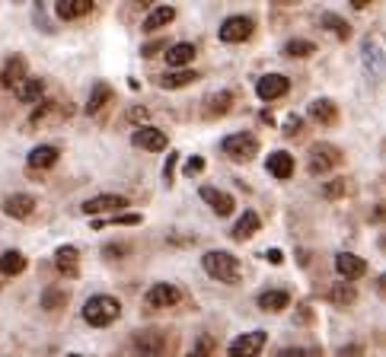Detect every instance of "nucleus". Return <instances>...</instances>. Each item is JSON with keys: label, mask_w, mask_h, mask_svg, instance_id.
Returning a JSON list of instances; mask_svg holds the SVG:
<instances>
[{"label": "nucleus", "mask_w": 386, "mask_h": 357, "mask_svg": "<svg viewBox=\"0 0 386 357\" xmlns=\"http://www.w3.org/2000/svg\"><path fill=\"white\" fill-rule=\"evenodd\" d=\"M198 80L195 70H173V74H163L160 77V86L163 89H179V86H188V83Z\"/></svg>", "instance_id": "7c9ffc66"}, {"label": "nucleus", "mask_w": 386, "mask_h": 357, "mask_svg": "<svg viewBox=\"0 0 386 357\" xmlns=\"http://www.w3.org/2000/svg\"><path fill=\"white\" fill-rule=\"evenodd\" d=\"M265 259H269L271 265H281V261H284V252H281V249H269V252H265Z\"/></svg>", "instance_id": "a18cd8bd"}, {"label": "nucleus", "mask_w": 386, "mask_h": 357, "mask_svg": "<svg viewBox=\"0 0 386 357\" xmlns=\"http://www.w3.org/2000/svg\"><path fill=\"white\" fill-rule=\"evenodd\" d=\"M201 201H205V205H211V211H214V214H221V217L233 214V207H236L233 195L221 192V188H214V186H205V188H201Z\"/></svg>", "instance_id": "ddd939ff"}, {"label": "nucleus", "mask_w": 386, "mask_h": 357, "mask_svg": "<svg viewBox=\"0 0 386 357\" xmlns=\"http://www.w3.org/2000/svg\"><path fill=\"white\" fill-rule=\"evenodd\" d=\"M118 316H122V303L109 294H96L83 303V319H86L93 329H105V325H112Z\"/></svg>", "instance_id": "f03ea898"}, {"label": "nucleus", "mask_w": 386, "mask_h": 357, "mask_svg": "<svg viewBox=\"0 0 386 357\" xmlns=\"http://www.w3.org/2000/svg\"><path fill=\"white\" fill-rule=\"evenodd\" d=\"M319 26L329 29V32L335 35V39H342V41L352 39V26H348V22L342 20L338 13H323V16H319Z\"/></svg>", "instance_id": "cd10ccee"}, {"label": "nucleus", "mask_w": 386, "mask_h": 357, "mask_svg": "<svg viewBox=\"0 0 386 357\" xmlns=\"http://www.w3.org/2000/svg\"><path fill=\"white\" fill-rule=\"evenodd\" d=\"M307 115L313 118V122H319V124H335L338 122V105L332 103V99H313L310 105H307Z\"/></svg>", "instance_id": "2eb2a0df"}, {"label": "nucleus", "mask_w": 386, "mask_h": 357, "mask_svg": "<svg viewBox=\"0 0 386 357\" xmlns=\"http://www.w3.org/2000/svg\"><path fill=\"white\" fill-rule=\"evenodd\" d=\"M338 357H364V344H345L338 351Z\"/></svg>", "instance_id": "37998d69"}, {"label": "nucleus", "mask_w": 386, "mask_h": 357, "mask_svg": "<svg viewBox=\"0 0 386 357\" xmlns=\"http://www.w3.org/2000/svg\"><path fill=\"white\" fill-rule=\"evenodd\" d=\"M265 169L284 182V178L294 176V157H290L288 150H275V153H269V160H265Z\"/></svg>", "instance_id": "f3484780"}, {"label": "nucleus", "mask_w": 386, "mask_h": 357, "mask_svg": "<svg viewBox=\"0 0 386 357\" xmlns=\"http://www.w3.org/2000/svg\"><path fill=\"white\" fill-rule=\"evenodd\" d=\"M195 61V45L192 41H176L173 48H166V64L173 70H186Z\"/></svg>", "instance_id": "dca6fc26"}, {"label": "nucleus", "mask_w": 386, "mask_h": 357, "mask_svg": "<svg viewBox=\"0 0 386 357\" xmlns=\"http://www.w3.org/2000/svg\"><path fill=\"white\" fill-rule=\"evenodd\" d=\"M176 160H179V153H169V157H166V166H163V178H166V182H173V169H176Z\"/></svg>", "instance_id": "c03bdc74"}, {"label": "nucleus", "mask_w": 386, "mask_h": 357, "mask_svg": "<svg viewBox=\"0 0 386 357\" xmlns=\"http://www.w3.org/2000/svg\"><path fill=\"white\" fill-rule=\"evenodd\" d=\"M214 351H217L214 335H198L192 344V351H188V357H214Z\"/></svg>", "instance_id": "72a5a7b5"}, {"label": "nucleus", "mask_w": 386, "mask_h": 357, "mask_svg": "<svg viewBox=\"0 0 386 357\" xmlns=\"http://www.w3.org/2000/svg\"><path fill=\"white\" fill-rule=\"evenodd\" d=\"M377 290H380V294H386V275H383V278H380V284H377Z\"/></svg>", "instance_id": "09e8293b"}, {"label": "nucleus", "mask_w": 386, "mask_h": 357, "mask_svg": "<svg viewBox=\"0 0 386 357\" xmlns=\"http://www.w3.org/2000/svg\"><path fill=\"white\" fill-rule=\"evenodd\" d=\"M259 227H262V220H259V214L255 211H243V217L236 220V227H233V240H249V236L259 233Z\"/></svg>", "instance_id": "4be33fe9"}, {"label": "nucleus", "mask_w": 386, "mask_h": 357, "mask_svg": "<svg viewBox=\"0 0 386 357\" xmlns=\"http://www.w3.org/2000/svg\"><path fill=\"white\" fill-rule=\"evenodd\" d=\"M173 20H176V10H173V7H153L141 26H144V32H157V29L169 26Z\"/></svg>", "instance_id": "b1692460"}, {"label": "nucleus", "mask_w": 386, "mask_h": 357, "mask_svg": "<svg viewBox=\"0 0 386 357\" xmlns=\"http://www.w3.org/2000/svg\"><path fill=\"white\" fill-rule=\"evenodd\" d=\"M105 223H118V227H138L141 223V214H112L109 220H96L93 227H105Z\"/></svg>", "instance_id": "f704fd0d"}, {"label": "nucleus", "mask_w": 386, "mask_h": 357, "mask_svg": "<svg viewBox=\"0 0 386 357\" xmlns=\"http://www.w3.org/2000/svg\"><path fill=\"white\" fill-rule=\"evenodd\" d=\"M64 306H67V290L64 287H45L41 290V309L55 313V309H64Z\"/></svg>", "instance_id": "c756f323"}, {"label": "nucleus", "mask_w": 386, "mask_h": 357, "mask_svg": "<svg viewBox=\"0 0 386 357\" xmlns=\"http://www.w3.org/2000/svg\"><path fill=\"white\" fill-rule=\"evenodd\" d=\"M41 93H45V80H39V77H26V80L16 86V99H20V103H39Z\"/></svg>", "instance_id": "393cba45"}, {"label": "nucleus", "mask_w": 386, "mask_h": 357, "mask_svg": "<svg viewBox=\"0 0 386 357\" xmlns=\"http://www.w3.org/2000/svg\"><path fill=\"white\" fill-rule=\"evenodd\" d=\"M103 255L105 259H122V255H128V246H122V242H109V246H103Z\"/></svg>", "instance_id": "ea45409f"}, {"label": "nucleus", "mask_w": 386, "mask_h": 357, "mask_svg": "<svg viewBox=\"0 0 386 357\" xmlns=\"http://www.w3.org/2000/svg\"><path fill=\"white\" fill-rule=\"evenodd\" d=\"M160 51H166V41H150V45L141 48V55H144V58H157Z\"/></svg>", "instance_id": "79ce46f5"}, {"label": "nucleus", "mask_w": 386, "mask_h": 357, "mask_svg": "<svg viewBox=\"0 0 386 357\" xmlns=\"http://www.w3.org/2000/svg\"><path fill=\"white\" fill-rule=\"evenodd\" d=\"M131 144L134 147H144V150L160 153V150H166V131L153 128V124H141V128L131 134Z\"/></svg>", "instance_id": "9b49d317"}, {"label": "nucleus", "mask_w": 386, "mask_h": 357, "mask_svg": "<svg viewBox=\"0 0 386 357\" xmlns=\"http://www.w3.org/2000/svg\"><path fill=\"white\" fill-rule=\"evenodd\" d=\"M22 80H26V61H22L20 55L7 58V64H4V70H0V86L16 89Z\"/></svg>", "instance_id": "4468645a"}, {"label": "nucleus", "mask_w": 386, "mask_h": 357, "mask_svg": "<svg viewBox=\"0 0 386 357\" xmlns=\"http://www.w3.org/2000/svg\"><path fill=\"white\" fill-rule=\"evenodd\" d=\"M364 61H367V67H371V61H373V70H383V61H380V51L373 48L371 41H364Z\"/></svg>", "instance_id": "4c0bfd02"}, {"label": "nucleus", "mask_w": 386, "mask_h": 357, "mask_svg": "<svg viewBox=\"0 0 386 357\" xmlns=\"http://www.w3.org/2000/svg\"><path fill=\"white\" fill-rule=\"evenodd\" d=\"M284 55L288 58H310V55H316V45L307 41V39H290L288 45H284Z\"/></svg>", "instance_id": "473e14b6"}, {"label": "nucleus", "mask_w": 386, "mask_h": 357, "mask_svg": "<svg viewBox=\"0 0 386 357\" xmlns=\"http://www.w3.org/2000/svg\"><path fill=\"white\" fill-rule=\"evenodd\" d=\"M58 147H51V144H41V147H32L29 150V169H49V166H55L58 163Z\"/></svg>", "instance_id": "aec40b11"}, {"label": "nucleus", "mask_w": 386, "mask_h": 357, "mask_svg": "<svg viewBox=\"0 0 386 357\" xmlns=\"http://www.w3.org/2000/svg\"><path fill=\"white\" fill-rule=\"evenodd\" d=\"M300 131H304V118H300V115H288V118H284V134H288V138H297Z\"/></svg>", "instance_id": "e433bc0d"}, {"label": "nucleus", "mask_w": 386, "mask_h": 357, "mask_svg": "<svg viewBox=\"0 0 386 357\" xmlns=\"http://www.w3.org/2000/svg\"><path fill=\"white\" fill-rule=\"evenodd\" d=\"M201 169H205V160H201V157H188V160H186V176H188V178L198 176Z\"/></svg>", "instance_id": "a19ab883"}, {"label": "nucleus", "mask_w": 386, "mask_h": 357, "mask_svg": "<svg viewBox=\"0 0 386 357\" xmlns=\"http://www.w3.org/2000/svg\"><path fill=\"white\" fill-rule=\"evenodd\" d=\"M252 29H255L252 16H230V20H224L217 35H221V41H227V45H236V41H246L249 35H252Z\"/></svg>", "instance_id": "423d86ee"}, {"label": "nucleus", "mask_w": 386, "mask_h": 357, "mask_svg": "<svg viewBox=\"0 0 386 357\" xmlns=\"http://www.w3.org/2000/svg\"><path fill=\"white\" fill-rule=\"evenodd\" d=\"M345 192H348L345 178H332V182H326V186H323V198H329V201L342 198V195H345Z\"/></svg>", "instance_id": "c9c22d12"}, {"label": "nucleus", "mask_w": 386, "mask_h": 357, "mask_svg": "<svg viewBox=\"0 0 386 357\" xmlns=\"http://www.w3.org/2000/svg\"><path fill=\"white\" fill-rule=\"evenodd\" d=\"M342 150H338L335 144H313L310 147V172L313 176H323V172L335 169V166H342Z\"/></svg>", "instance_id": "20e7f679"}, {"label": "nucleus", "mask_w": 386, "mask_h": 357, "mask_svg": "<svg viewBox=\"0 0 386 357\" xmlns=\"http://www.w3.org/2000/svg\"><path fill=\"white\" fill-rule=\"evenodd\" d=\"M265 342H269L265 332H249V335H240V338H233V344H230V357H259V351L265 348Z\"/></svg>", "instance_id": "9d476101"}, {"label": "nucleus", "mask_w": 386, "mask_h": 357, "mask_svg": "<svg viewBox=\"0 0 386 357\" xmlns=\"http://www.w3.org/2000/svg\"><path fill=\"white\" fill-rule=\"evenodd\" d=\"M134 351L141 357H166L169 344H166V332H157V329H144L134 335Z\"/></svg>", "instance_id": "39448f33"}, {"label": "nucleus", "mask_w": 386, "mask_h": 357, "mask_svg": "<svg viewBox=\"0 0 386 357\" xmlns=\"http://www.w3.org/2000/svg\"><path fill=\"white\" fill-rule=\"evenodd\" d=\"M93 10L90 0H61V4H55V13L61 16V20H80V16H86Z\"/></svg>", "instance_id": "412c9836"}, {"label": "nucleus", "mask_w": 386, "mask_h": 357, "mask_svg": "<svg viewBox=\"0 0 386 357\" xmlns=\"http://www.w3.org/2000/svg\"><path fill=\"white\" fill-rule=\"evenodd\" d=\"M128 118H131V122H144V118H147V109H131V112H128Z\"/></svg>", "instance_id": "49530a36"}, {"label": "nucleus", "mask_w": 386, "mask_h": 357, "mask_svg": "<svg viewBox=\"0 0 386 357\" xmlns=\"http://www.w3.org/2000/svg\"><path fill=\"white\" fill-rule=\"evenodd\" d=\"M288 303H290L288 290H265V294H259V309H265V313H281V309H288Z\"/></svg>", "instance_id": "5701e85b"}, {"label": "nucleus", "mask_w": 386, "mask_h": 357, "mask_svg": "<svg viewBox=\"0 0 386 357\" xmlns=\"http://www.w3.org/2000/svg\"><path fill=\"white\" fill-rule=\"evenodd\" d=\"M230 105H233V93H230V89H221V93H214V96L207 99L205 115L207 118H221V115H227L230 112Z\"/></svg>", "instance_id": "a878e982"}, {"label": "nucleus", "mask_w": 386, "mask_h": 357, "mask_svg": "<svg viewBox=\"0 0 386 357\" xmlns=\"http://www.w3.org/2000/svg\"><path fill=\"white\" fill-rule=\"evenodd\" d=\"M329 300L335 303V306H352L354 300H358V290H354V284L342 281V284H332L329 290Z\"/></svg>", "instance_id": "c85d7f7f"}, {"label": "nucleus", "mask_w": 386, "mask_h": 357, "mask_svg": "<svg viewBox=\"0 0 386 357\" xmlns=\"http://www.w3.org/2000/svg\"><path fill=\"white\" fill-rule=\"evenodd\" d=\"M109 99H112V86H109V83H96V86H93V93H90V99H86V112H90V115H96V112L103 109Z\"/></svg>", "instance_id": "2f4dec72"}, {"label": "nucleus", "mask_w": 386, "mask_h": 357, "mask_svg": "<svg viewBox=\"0 0 386 357\" xmlns=\"http://www.w3.org/2000/svg\"><path fill=\"white\" fill-rule=\"evenodd\" d=\"M221 150L227 153L230 160H236V163H246V160H252L255 153H259V141L243 131V134H230V138H224Z\"/></svg>", "instance_id": "7ed1b4c3"}, {"label": "nucleus", "mask_w": 386, "mask_h": 357, "mask_svg": "<svg viewBox=\"0 0 386 357\" xmlns=\"http://www.w3.org/2000/svg\"><path fill=\"white\" fill-rule=\"evenodd\" d=\"M335 271H338V278L342 281H358V278H364L367 275V261L361 259V255H354V252H338L335 255Z\"/></svg>", "instance_id": "6e6552de"}, {"label": "nucleus", "mask_w": 386, "mask_h": 357, "mask_svg": "<svg viewBox=\"0 0 386 357\" xmlns=\"http://www.w3.org/2000/svg\"><path fill=\"white\" fill-rule=\"evenodd\" d=\"M179 300H182V294H179L176 284H153V287L147 290V297H144V303L147 306H153V309H169Z\"/></svg>", "instance_id": "1a4fd4ad"}, {"label": "nucleus", "mask_w": 386, "mask_h": 357, "mask_svg": "<svg viewBox=\"0 0 386 357\" xmlns=\"http://www.w3.org/2000/svg\"><path fill=\"white\" fill-rule=\"evenodd\" d=\"M288 89H290V80L284 74H265L255 80V93H259V99H265V103L288 96Z\"/></svg>", "instance_id": "0eeeda50"}, {"label": "nucleus", "mask_w": 386, "mask_h": 357, "mask_svg": "<svg viewBox=\"0 0 386 357\" xmlns=\"http://www.w3.org/2000/svg\"><path fill=\"white\" fill-rule=\"evenodd\" d=\"M122 207H128V198L124 195H96V198H86L83 201V214H115L122 211Z\"/></svg>", "instance_id": "f8f14e48"}, {"label": "nucleus", "mask_w": 386, "mask_h": 357, "mask_svg": "<svg viewBox=\"0 0 386 357\" xmlns=\"http://www.w3.org/2000/svg\"><path fill=\"white\" fill-rule=\"evenodd\" d=\"M67 357H83V354H67Z\"/></svg>", "instance_id": "8fccbe9b"}, {"label": "nucleus", "mask_w": 386, "mask_h": 357, "mask_svg": "<svg viewBox=\"0 0 386 357\" xmlns=\"http://www.w3.org/2000/svg\"><path fill=\"white\" fill-rule=\"evenodd\" d=\"M32 211H35L32 195H10V198L4 201V214H7V217L26 220V217H32Z\"/></svg>", "instance_id": "a211bd4d"}, {"label": "nucleus", "mask_w": 386, "mask_h": 357, "mask_svg": "<svg viewBox=\"0 0 386 357\" xmlns=\"http://www.w3.org/2000/svg\"><path fill=\"white\" fill-rule=\"evenodd\" d=\"M278 357H323V354H319L316 348H313V351H307V348H281V351H278Z\"/></svg>", "instance_id": "58836bf2"}, {"label": "nucleus", "mask_w": 386, "mask_h": 357, "mask_svg": "<svg viewBox=\"0 0 386 357\" xmlns=\"http://www.w3.org/2000/svg\"><path fill=\"white\" fill-rule=\"evenodd\" d=\"M77 259H80V252H77L74 246H61V249L55 252L58 271H61L64 278H77V275H80V265H77Z\"/></svg>", "instance_id": "6ab92c4d"}, {"label": "nucleus", "mask_w": 386, "mask_h": 357, "mask_svg": "<svg viewBox=\"0 0 386 357\" xmlns=\"http://www.w3.org/2000/svg\"><path fill=\"white\" fill-rule=\"evenodd\" d=\"M26 271V255L22 252H4L0 255V275H7V278H13V275H22Z\"/></svg>", "instance_id": "bb28decb"}, {"label": "nucleus", "mask_w": 386, "mask_h": 357, "mask_svg": "<svg viewBox=\"0 0 386 357\" xmlns=\"http://www.w3.org/2000/svg\"><path fill=\"white\" fill-rule=\"evenodd\" d=\"M297 319H300V323H310V319H313L310 306H300V316H297Z\"/></svg>", "instance_id": "de8ad7c7"}, {"label": "nucleus", "mask_w": 386, "mask_h": 357, "mask_svg": "<svg viewBox=\"0 0 386 357\" xmlns=\"http://www.w3.org/2000/svg\"><path fill=\"white\" fill-rule=\"evenodd\" d=\"M201 268H205L211 278H217L221 284H240L243 281V265L236 255L230 252H221V249H214V252H205L201 259Z\"/></svg>", "instance_id": "f257e3e1"}]
</instances>
